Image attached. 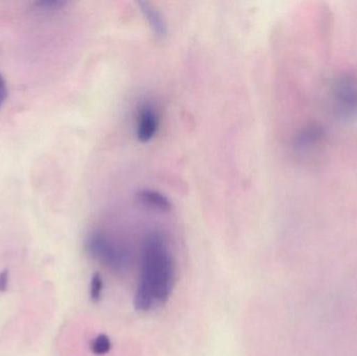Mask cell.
Wrapping results in <instances>:
<instances>
[{
	"mask_svg": "<svg viewBox=\"0 0 357 356\" xmlns=\"http://www.w3.org/2000/svg\"><path fill=\"white\" fill-rule=\"evenodd\" d=\"M8 282H10V272L8 269H4L0 272V292H6L8 288Z\"/></svg>",
	"mask_w": 357,
	"mask_h": 356,
	"instance_id": "7c38bea8",
	"label": "cell"
},
{
	"mask_svg": "<svg viewBox=\"0 0 357 356\" xmlns=\"http://www.w3.org/2000/svg\"><path fill=\"white\" fill-rule=\"evenodd\" d=\"M327 142L324 127L316 123H308L294 137V154L304 164H318L326 152Z\"/></svg>",
	"mask_w": 357,
	"mask_h": 356,
	"instance_id": "277c9868",
	"label": "cell"
},
{
	"mask_svg": "<svg viewBox=\"0 0 357 356\" xmlns=\"http://www.w3.org/2000/svg\"><path fill=\"white\" fill-rule=\"evenodd\" d=\"M86 249L90 256L111 271L121 272L127 267L129 261L127 249L104 232H91L86 240Z\"/></svg>",
	"mask_w": 357,
	"mask_h": 356,
	"instance_id": "3957f363",
	"label": "cell"
},
{
	"mask_svg": "<svg viewBox=\"0 0 357 356\" xmlns=\"http://www.w3.org/2000/svg\"><path fill=\"white\" fill-rule=\"evenodd\" d=\"M68 6V2L61 1V0H45V1L36 2L35 6L40 12L52 13L63 10L65 6Z\"/></svg>",
	"mask_w": 357,
	"mask_h": 356,
	"instance_id": "30bf717a",
	"label": "cell"
},
{
	"mask_svg": "<svg viewBox=\"0 0 357 356\" xmlns=\"http://www.w3.org/2000/svg\"><path fill=\"white\" fill-rule=\"evenodd\" d=\"M160 127V116L151 102H144L137 109L135 135L140 144H149L156 137Z\"/></svg>",
	"mask_w": 357,
	"mask_h": 356,
	"instance_id": "5b68a950",
	"label": "cell"
},
{
	"mask_svg": "<svg viewBox=\"0 0 357 356\" xmlns=\"http://www.w3.org/2000/svg\"><path fill=\"white\" fill-rule=\"evenodd\" d=\"M137 200L142 206L160 212H169L173 209V203L165 194L154 189H142L138 192Z\"/></svg>",
	"mask_w": 357,
	"mask_h": 356,
	"instance_id": "52a82bcc",
	"label": "cell"
},
{
	"mask_svg": "<svg viewBox=\"0 0 357 356\" xmlns=\"http://www.w3.org/2000/svg\"><path fill=\"white\" fill-rule=\"evenodd\" d=\"M138 6L142 16L148 21L149 26L153 33L159 39H165L169 31L162 14L149 2H139Z\"/></svg>",
	"mask_w": 357,
	"mask_h": 356,
	"instance_id": "8992f818",
	"label": "cell"
},
{
	"mask_svg": "<svg viewBox=\"0 0 357 356\" xmlns=\"http://www.w3.org/2000/svg\"><path fill=\"white\" fill-rule=\"evenodd\" d=\"M112 342L106 334H100L90 343V350L94 355L102 356L108 355L112 350Z\"/></svg>",
	"mask_w": 357,
	"mask_h": 356,
	"instance_id": "ba28073f",
	"label": "cell"
},
{
	"mask_svg": "<svg viewBox=\"0 0 357 356\" xmlns=\"http://www.w3.org/2000/svg\"><path fill=\"white\" fill-rule=\"evenodd\" d=\"M8 90L6 79L0 75V109L3 107L4 102H6V98H8Z\"/></svg>",
	"mask_w": 357,
	"mask_h": 356,
	"instance_id": "8fae6325",
	"label": "cell"
},
{
	"mask_svg": "<svg viewBox=\"0 0 357 356\" xmlns=\"http://www.w3.org/2000/svg\"><path fill=\"white\" fill-rule=\"evenodd\" d=\"M176 265L167 238L161 232L144 236L142 252V277L134 297V307L148 313L156 304H165L173 292Z\"/></svg>",
	"mask_w": 357,
	"mask_h": 356,
	"instance_id": "6da1fadb",
	"label": "cell"
},
{
	"mask_svg": "<svg viewBox=\"0 0 357 356\" xmlns=\"http://www.w3.org/2000/svg\"><path fill=\"white\" fill-rule=\"evenodd\" d=\"M104 292V279L100 273L93 274L90 281V299L92 302L96 303L100 301Z\"/></svg>",
	"mask_w": 357,
	"mask_h": 356,
	"instance_id": "9c48e42d",
	"label": "cell"
},
{
	"mask_svg": "<svg viewBox=\"0 0 357 356\" xmlns=\"http://www.w3.org/2000/svg\"><path fill=\"white\" fill-rule=\"evenodd\" d=\"M331 112L335 118L350 121L357 118V77L343 72L335 77L329 90Z\"/></svg>",
	"mask_w": 357,
	"mask_h": 356,
	"instance_id": "7a4b0ae2",
	"label": "cell"
}]
</instances>
